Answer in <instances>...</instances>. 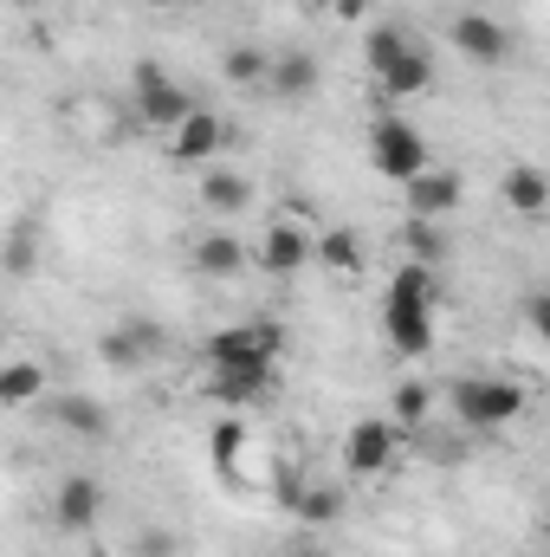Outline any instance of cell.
<instances>
[{"label":"cell","mask_w":550,"mask_h":557,"mask_svg":"<svg viewBox=\"0 0 550 557\" xmlns=\"http://www.w3.org/2000/svg\"><path fill=\"white\" fill-rule=\"evenodd\" d=\"M427 416V383H402V389H396V428H414V421Z\"/></svg>","instance_id":"26"},{"label":"cell","mask_w":550,"mask_h":557,"mask_svg":"<svg viewBox=\"0 0 550 557\" xmlns=\"http://www.w3.org/2000/svg\"><path fill=\"white\" fill-rule=\"evenodd\" d=\"M260 267L273 278H298L311 267V234L298 227V221H273L266 227V240H260Z\"/></svg>","instance_id":"10"},{"label":"cell","mask_w":550,"mask_h":557,"mask_svg":"<svg viewBox=\"0 0 550 557\" xmlns=\"http://www.w3.org/2000/svg\"><path fill=\"white\" fill-rule=\"evenodd\" d=\"M188 111H195V104H188V91H182V85H168V72H162L155 59H142V65H137V124H149V131H175Z\"/></svg>","instance_id":"4"},{"label":"cell","mask_w":550,"mask_h":557,"mask_svg":"<svg viewBox=\"0 0 550 557\" xmlns=\"http://www.w3.org/2000/svg\"><path fill=\"white\" fill-rule=\"evenodd\" d=\"M505 201H512L518 214H545V208H550V182H545V169L518 162V169L505 175Z\"/></svg>","instance_id":"20"},{"label":"cell","mask_w":550,"mask_h":557,"mask_svg":"<svg viewBox=\"0 0 550 557\" xmlns=\"http://www.w3.org/2000/svg\"><path fill=\"white\" fill-rule=\"evenodd\" d=\"M142 7H175V0H142Z\"/></svg>","instance_id":"32"},{"label":"cell","mask_w":550,"mask_h":557,"mask_svg":"<svg viewBox=\"0 0 550 557\" xmlns=\"http://www.w3.org/2000/svg\"><path fill=\"white\" fill-rule=\"evenodd\" d=\"M453 46H460L473 65H505V59H512V33H505L492 13H453Z\"/></svg>","instance_id":"8"},{"label":"cell","mask_w":550,"mask_h":557,"mask_svg":"<svg viewBox=\"0 0 550 557\" xmlns=\"http://www.w3.org/2000/svg\"><path fill=\"white\" fill-rule=\"evenodd\" d=\"M201 201H208L214 214H247V208H253V182L234 175V169H208V175H201Z\"/></svg>","instance_id":"16"},{"label":"cell","mask_w":550,"mask_h":557,"mask_svg":"<svg viewBox=\"0 0 550 557\" xmlns=\"http://www.w3.org/2000/svg\"><path fill=\"white\" fill-rule=\"evenodd\" d=\"M453 416L466 421L473 434H492V428L525 416V389L518 383H499V376H460L453 383Z\"/></svg>","instance_id":"2"},{"label":"cell","mask_w":550,"mask_h":557,"mask_svg":"<svg viewBox=\"0 0 550 557\" xmlns=\"http://www.w3.org/2000/svg\"><path fill=\"white\" fill-rule=\"evenodd\" d=\"M525 324H532V331H538V337H545V331H550V298H545V292H538V298H532V305H525Z\"/></svg>","instance_id":"30"},{"label":"cell","mask_w":550,"mask_h":557,"mask_svg":"<svg viewBox=\"0 0 550 557\" xmlns=\"http://www.w3.org/2000/svg\"><path fill=\"white\" fill-rule=\"evenodd\" d=\"M227 143V124L214 111H188L175 131H168V156L175 162H214V149Z\"/></svg>","instance_id":"11"},{"label":"cell","mask_w":550,"mask_h":557,"mask_svg":"<svg viewBox=\"0 0 550 557\" xmlns=\"http://www.w3.org/2000/svg\"><path fill=\"white\" fill-rule=\"evenodd\" d=\"M0 267H7L13 278H26L33 267H39V227H33V221H13V227H7V247H0Z\"/></svg>","instance_id":"22"},{"label":"cell","mask_w":550,"mask_h":557,"mask_svg":"<svg viewBox=\"0 0 550 557\" xmlns=\"http://www.w3.org/2000/svg\"><path fill=\"white\" fill-rule=\"evenodd\" d=\"M240 447H247V421L221 416V421H214V467H221L227 480H234V454H240Z\"/></svg>","instance_id":"24"},{"label":"cell","mask_w":550,"mask_h":557,"mask_svg":"<svg viewBox=\"0 0 550 557\" xmlns=\"http://www.w3.org/2000/svg\"><path fill=\"white\" fill-rule=\"evenodd\" d=\"M304 525H330L337 512H343V486H298L291 499H285Z\"/></svg>","instance_id":"21"},{"label":"cell","mask_w":550,"mask_h":557,"mask_svg":"<svg viewBox=\"0 0 550 557\" xmlns=\"http://www.w3.org/2000/svg\"><path fill=\"white\" fill-rule=\"evenodd\" d=\"M434 305H440V273L409 260L383 292V331L402 357H427L434 350Z\"/></svg>","instance_id":"1"},{"label":"cell","mask_w":550,"mask_h":557,"mask_svg":"<svg viewBox=\"0 0 550 557\" xmlns=\"http://www.w3.org/2000/svg\"><path fill=\"white\" fill-rule=\"evenodd\" d=\"M266 65H273V59H266L260 46H234V52L221 59V72H227L234 85H266Z\"/></svg>","instance_id":"23"},{"label":"cell","mask_w":550,"mask_h":557,"mask_svg":"<svg viewBox=\"0 0 550 557\" xmlns=\"http://www.w3.org/2000/svg\"><path fill=\"white\" fill-rule=\"evenodd\" d=\"M409 247H414L421 267H440V260H447V234H440L434 221H409Z\"/></svg>","instance_id":"25"},{"label":"cell","mask_w":550,"mask_h":557,"mask_svg":"<svg viewBox=\"0 0 550 557\" xmlns=\"http://www.w3.org/2000/svg\"><path fill=\"white\" fill-rule=\"evenodd\" d=\"M98 357L111 363V370H149L155 357H162V324H149V318H124V324H111L104 337H98Z\"/></svg>","instance_id":"6"},{"label":"cell","mask_w":550,"mask_h":557,"mask_svg":"<svg viewBox=\"0 0 550 557\" xmlns=\"http://www.w3.org/2000/svg\"><path fill=\"white\" fill-rule=\"evenodd\" d=\"M46 396V363H0V409L39 403Z\"/></svg>","instance_id":"19"},{"label":"cell","mask_w":550,"mask_h":557,"mask_svg":"<svg viewBox=\"0 0 550 557\" xmlns=\"http://www.w3.org/2000/svg\"><path fill=\"white\" fill-rule=\"evenodd\" d=\"M20 7H46V0H20Z\"/></svg>","instance_id":"33"},{"label":"cell","mask_w":550,"mask_h":557,"mask_svg":"<svg viewBox=\"0 0 550 557\" xmlns=\"http://www.w3.org/2000/svg\"><path fill=\"white\" fill-rule=\"evenodd\" d=\"M370 156H376V169H383L389 182H414V175L427 169V143H421V131L402 124V117H383V124L370 131Z\"/></svg>","instance_id":"3"},{"label":"cell","mask_w":550,"mask_h":557,"mask_svg":"<svg viewBox=\"0 0 550 557\" xmlns=\"http://www.w3.org/2000/svg\"><path fill=\"white\" fill-rule=\"evenodd\" d=\"M396 441H402V428L389 416H370V421H357L350 434H343V467L357 473V480H376L389 460H396Z\"/></svg>","instance_id":"7"},{"label":"cell","mask_w":550,"mask_h":557,"mask_svg":"<svg viewBox=\"0 0 550 557\" xmlns=\"http://www.w3.org/2000/svg\"><path fill=\"white\" fill-rule=\"evenodd\" d=\"M247 247H240V234H201L195 240V273L201 278H240L247 273Z\"/></svg>","instance_id":"14"},{"label":"cell","mask_w":550,"mask_h":557,"mask_svg":"<svg viewBox=\"0 0 550 557\" xmlns=\"http://www.w3.org/2000/svg\"><path fill=\"white\" fill-rule=\"evenodd\" d=\"M52 421L65 434H78V441H111V409L98 396H59L52 403Z\"/></svg>","instance_id":"15"},{"label":"cell","mask_w":550,"mask_h":557,"mask_svg":"<svg viewBox=\"0 0 550 557\" xmlns=\"http://www.w3.org/2000/svg\"><path fill=\"white\" fill-rule=\"evenodd\" d=\"M98 512H104V486H98L91 473H65V480H59V499H52V519H59L65 532H91Z\"/></svg>","instance_id":"9"},{"label":"cell","mask_w":550,"mask_h":557,"mask_svg":"<svg viewBox=\"0 0 550 557\" xmlns=\"http://www.w3.org/2000/svg\"><path fill=\"white\" fill-rule=\"evenodd\" d=\"M253 350V324H234V331H221L214 344H208V357L214 363H227V357H247Z\"/></svg>","instance_id":"28"},{"label":"cell","mask_w":550,"mask_h":557,"mask_svg":"<svg viewBox=\"0 0 550 557\" xmlns=\"http://www.w3.org/2000/svg\"><path fill=\"white\" fill-rule=\"evenodd\" d=\"M402 46H409V33H402V26H376V33H370V72H383Z\"/></svg>","instance_id":"27"},{"label":"cell","mask_w":550,"mask_h":557,"mask_svg":"<svg viewBox=\"0 0 550 557\" xmlns=\"http://www.w3.org/2000/svg\"><path fill=\"white\" fill-rule=\"evenodd\" d=\"M266 85H273L278 98H304V91H317V59L311 52H285L266 65Z\"/></svg>","instance_id":"18"},{"label":"cell","mask_w":550,"mask_h":557,"mask_svg":"<svg viewBox=\"0 0 550 557\" xmlns=\"http://www.w3.org/2000/svg\"><path fill=\"white\" fill-rule=\"evenodd\" d=\"M330 13H337V20H363V13H370V0H330Z\"/></svg>","instance_id":"31"},{"label":"cell","mask_w":550,"mask_h":557,"mask_svg":"<svg viewBox=\"0 0 550 557\" xmlns=\"http://www.w3.org/2000/svg\"><path fill=\"white\" fill-rule=\"evenodd\" d=\"M266 389H273V357H260V350L214 363V383H208V396L227 403V409H247V403H260Z\"/></svg>","instance_id":"5"},{"label":"cell","mask_w":550,"mask_h":557,"mask_svg":"<svg viewBox=\"0 0 550 557\" xmlns=\"http://www.w3.org/2000/svg\"><path fill=\"white\" fill-rule=\"evenodd\" d=\"M402 188H409L414 221H440V214L460 208V175H453V169H421V175L402 182Z\"/></svg>","instance_id":"12"},{"label":"cell","mask_w":550,"mask_h":557,"mask_svg":"<svg viewBox=\"0 0 550 557\" xmlns=\"http://www.w3.org/2000/svg\"><path fill=\"white\" fill-rule=\"evenodd\" d=\"M175 552V539L162 532V525H149V532H137V557H168Z\"/></svg>","instance_id":"29"},{"label":"cell","mask_w":550,"mask_h":557,"mask_svg":"<svg viewBox=\"0 0 550 557\" xmlns=\"http://www.w3.org/2000/svg\"><path fill=\"white\" fill-rule=\"evenodd\" d=\"M311 260H317V267H330V273H343V278H357V273H363V240H357L350 227H324V234H317V247H311Z\"/></svg>","instance_id":"17"},{"label":"cell","mask_w":550,"mask_h":557,"mask_svg":"<svg viewBox=\"0 0 550 557\" xmlns=\"http://www.w3.org/2000/svg\"><path fill=\"white\" fill-rule=\"evenodd\" d=\"M376 85H383L396 104H402V98H421V91L434 85V59H427V52H421V46L409 39V46H402V52H396V59L376 72Z\"/></svg>","instance_id":"13"}]
</instances>
